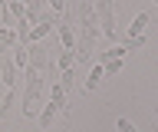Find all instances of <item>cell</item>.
I'll list each match as a JSON object with an SVG mask.
<instances>
[{
  "mask_svg": "<svg viewBox=\"0 0 158 132\" xmlns=\"http://www.w3.org/2000/svg\"><path fill=\"white\" fill-rule=\"evenodd\" d=\"M92 10H96L99 30L106 36V43L115 40V10H112V0H92Z\"/></svg>",
  "mask_w": 158,
  "mask_h": 132,
  "instance_id": "cell-1",
  "label": "cell"
},
{
  "mask_svg": "<svg viewBox=\"0 0 158 132\" xmlns=\"http://www.w3.org/2000/svg\"><path fill=\"white\" fill-rule=\"evenodd\" d=\"M152 23V13L148 10H142V13H135V20L128 23V36H142L145 33V27Z\"/></svg>",
  "mask_w": 158,
  "mask_h": 132,
  "instance_id": "cell-2",
  "label": "cell"
},
{
  "mask_svg": "<svg viewBox=\"0 0 158 132\" xmlns=\"http://www.w3.org/2000/svg\"><path fill=\"white\" fill-rule=\"evenodd\" d=\"M59 116V106H53V102H43V109H40V116H36V122L40 126H43V129H49V126H53V119H56Z\"/></svg>",
  "mask_w": 158,
  "mask_h": 132,
  "instance_id": "cell-3",
  "label": "cell"
},
{
  "mask_svg": "<svg viewBox=\"0 0 158 132\" xmlns=\"http://www.w3.org/2000/svg\"><path fill=\"white\" fill-rule=\"evenodd\" d=\"M56 70H59V73L76 70V50H59V56H56Z\"/></svg>",
  "mask_w": 158,
  "mask_h": 132,
  "instance_id": "cell-4",
  "label": "cell"
},
{
  "mask_svg": "<svg viewBox=\"0 0 158 132\" xmlns=\"http://www.w3.org/2000/svg\"><path fill=\"white\" fill-rule=\"evenodd\" d=\"M125 46H122V43H115V46H106V50L99 53V63H106V60H125Z\"/></svg>",
  "mask_w": 158,
  "mask_h": 132,
  "instance_id": "cell-5",
  "label": "cell"
},
{
  "mask_svg": "<svg viewBox=\"0 0 158 132\" xmlns=\"http://www.w3.org/2000/svg\"><path fill=\"white\" fill-rule=\"evenodd\" d=\"M49 30H53V23H43V20H36V23H33V30H30V43L46 40V36H49Z\"/></svg>",
  "mask_w": 158,
  "mask_h": 132,
  "instance_id": "cell-6",
  "label": "cell"
},
{
  "mask_svg": "<svg viewBox=\"0 0 158 132\" xmlns=\"http://www.w3.org/2000/svg\"><path fill=\"white\" fill-rule=\"evenodd\" d=\"M3 7H7V17H10V20H20V17H27V3H23V0H7Z\"/></svg>",
  "mask_w": 158,
  "mask_h": 132,
  "instance_id": "cell-7",
  "label": "cell"
},
{
  "mask_svg": "<svg viewBox=\"0 0 158 132\" xmlns=\"http://www.w3.org/2000/svg\"><path fill=\"white\" fill-rule=\"evenodd\" d=\"M13 66H17V70H27L30 66V50L23 43H17V50H13Z\"/></svg>",
  "mask_w": 158,
  "mask_h": 132,
  "instance_id": "cell-8",
  "label": "cell"
},
{
  "mask_svg": "<svg viewBox=\"0 0 158 132\" xmlns=\"http://www.w3.org/2000/svg\"><path fill=\"white\" fill-rule=\"evenodd\" d=\"M3 86L7 89H17V66H13V60L3 63Z\"/></svg>",
  "mask_w": 158,
  "mask_h": 132,
  "instance_id": "cell-9",
  "label": "cell"
},
{
  "mask_svg": "<svg viewBox=\"0 0 158 132\" xmlns=\"http://www.w3.org/2000/svg\"><path fill=\"white\" fill-rule=\"evenodd\" d=\"M7 46H17V33L13 27H0V50H7Z\"/></svg>",
  "mask_w": 158,
  "mask_h": 132,
  "instance_id": "cell-10",
  "label": "cell"
},
{
  "mask_svg": "<svg viewBox=\"0 0 158 132\" xmlns=\"http://www.w3.org/2000/svg\"><path fill=\"white\" fill-rule=\"evenodd\" d=\"M102 76H106V73H102V66L96 63V66H92V73H89V79H86V89H96L99 83H102Z\"/></svg>",
  "mask_w": 158,
  "mask_h": 132,
  "instance_id": "cell-11",
  "label": "cell"
},
{
  "mask_svg": "<svg viewBox=\"0 0 158 132\" xmlns=\"http://www.w3.org/2000/svg\"><path fill=\"white\" fill-rule=\"evenodd\" d=\"M13 96H17V89H7V96L0 99V119H3V116L10 112V106H13Z\"/></svg>",
  "mask_w": 158,
  "mask_h": 132,
  "instance_id": "cell-12",
  "label": "cell"
},
{
  "mask_svg": "<svg viewBox=\"0 0 158 132\" xmlns=\"http://www.w3.org/2000/svg\"><path fill=\"white\" fill-rule=\"evenodd\" d=\"M122 46H125L128 53H132V50H142V46H145V36H125V43H122Z\"/></svg>",
  "mask_w": 158,
  "mask_h": 132,
  "instance_id": "cell-13",
  "label": "cell"
},
{
  "mask_svg": "<svg viewBox=\"0 0 158 132\" xmlns=\"http://www.w3.org/2000/svg\"><path fill=\"white\" fill-rule=\"evenodd\" d=\"M115 129H118V132H138V129H135V126H132L128 119H115Z\"/></svg>",
  "mask_w": 158,
  "mask_h": 132,
  "instance_id": "cell-14",
  "label": "cell"
},
{
  "mask_svg": "<svg viewBox=\"0 0 158 132\" xmlns=\"http://www.w3.org/2000/svg\"><path fill=\"white\" fill-rule=\"evenodd\" d=\"M46 3H49V10H53V13H63V10H66V0H46Z\"/></svg>",
  "mask_w": 158,
  "mask_h": 132,
  "instance_id": "cell-15",
  "label": "cell"
},
{
  "mask_svg": "<svg viewBox=\"0 0 158 132\" xmlns=\"http://www.w3.org/2000/svg\"><path fill=\"white\" fill-rule=\"evenodd\" d=\"M155 3H158V0H155Z\"/></svg>",
  "mask_w": 158,
  "mask_h": 132,
  "instance_id": "cell-16",
  "label": "cell"
}]
</instances>
